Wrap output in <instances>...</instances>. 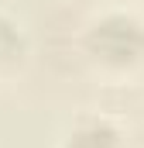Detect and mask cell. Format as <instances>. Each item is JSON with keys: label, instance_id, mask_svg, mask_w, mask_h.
I'll return each instance as SVG.
<instances>
[{"label": "cell", "instance_id": "6da1fadb", "mask_svg": "<svg viewBox=\"0 0 144 148\" xmlns=\"http://www.w3.org/2000/svg\"><path fill=\"white\" fill-rule=\"evenodd\" d=\"M75 62L103 86H137L144 79V17L134 7L107 3L93 10L72 38Z\"/></svg>", "mask_w": 144, "mask_h": 148}, {"label": "cell", "instance_id": "7a4b0ae2", "mask_svg": "<svg viewBox=\"0 0 144 148\" xmlns=\"http://www.w3.org/2000/svg\"><path fill=\"white\" fill-rule=\"evenodd\" d=\"M55 148H130L127 127L107 110H82L62 127Z\"/></svg>", "mask_w": 144, "mask_h": 148}, {"label": "cell", "instance_id": "3957f363", "mask_svg": "<svg viewBox=\"0 0 144 148\" xmlns=\"http://www.w3.org/2000/svg\"><path fill=\"white\" fill-rule=\"evenodd\" d=\"M31 62V35L28 28L0 7V79H14Z\"/></svg>", "mask_w": 144, "mask_h": 148}, {"label": "cell", "instance_id": "277c9868", "mask_svg": "<svg viewBox=\"0 0 144 148\" xmlns=\"http://www.w3.org/2000/svg\"><path fill=\"white\" fill-rule=\"evenodd\" d=\"M110 3H124V7H134V3H144V0H110Z\"/></svg>", "mask_w": 144, "mask_h": 148}]
</instances>
